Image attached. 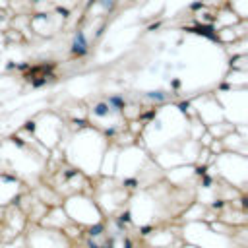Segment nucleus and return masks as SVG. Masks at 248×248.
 Listing matches in <instances>:
<instances>
[{"mask_svg":"<svg viewBox=\"0 0 248 248\" xmlns=\"http://www.w3.org/2000/svg\"><path fill=\"white\" fill-rule=\"evenodd\" d=\"M74 52H78V54L85 52V39H84V33H78V37H76V41H74Z\"/></svg>","mask_w":248,"mask_h":248,"instance_id":"nucleus-1","label":"nucleus"},{"mask_svg":"<svg viewBox=\"0 0 248 248\" xmlns=\"http://www.w3.org/2000/svg\"><path fill=\"white\" fill-rule=\"evenodd\" d=\"M95 112H97V114H107V112H109V107H107V105H99V107L95 109Z\"/></svg>","mask_w":248,"mask_h":248,"instance_id":"nucleus-2","label":"nucleus"}]
</instances>
